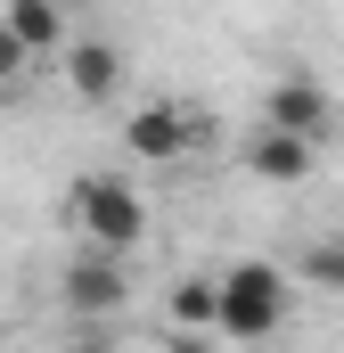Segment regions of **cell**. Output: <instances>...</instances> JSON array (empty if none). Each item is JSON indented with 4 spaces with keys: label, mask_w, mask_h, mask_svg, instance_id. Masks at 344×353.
Returning a JSON list of instances; mask_svg holds the SVG:
<instances>
[{
    "label": "cell",
    "mask_w": 344,
    "mask_h": 353,
    "mask_svg": "<svg viewBox=\"0 0 344 353\" xmlns=\"http://www.w3.org/2000/svg\"><path fill=\"white\" fill-rule=\"evenodd\" d=\"M66 222L83 230L98 255H131L140 239H148V205H140V189L115 173H90L74 181V197H66Z\"/></svg>",
    "instance_id": "obj_1"
},
{
    "label": "cell",
    "mask_w": 344,
    "mask_h": 353,
    "mask_svg": "<svg viewBox=\"0 0 344 353\" xmlns=\"http://www.w3.org/2000/svg\"><path fill=\"white\" fill-rule=\"evenodd\" d=\"M287 296H295V279H287L279 263H230L222 271V337H238V345L279 337Z\"/></svg>",
    "instance_id": "obj_2"
},
{
    "label": "cell",
    "mask_w": 344,
    "mask_h": 353,
    "mask_svg": "<svg viewBox=\"0 0 344 353\" xmlns=\"http://www.w3.org/2000/svg\"><path fill=\"white\" fill-rule=\"evenodd\" d=\"M262 123H279V132H303V140H328V123H336V99L320 74H279V83L262 90Z\"/></svg>",
    "instance_id": "obj_3"
},
{
    "label": "cell",
    "mask_w": 344,
    "mask_h": 353,
    "mask_svg": "<svg viewBox=\"0 0 344 353\" xmlns=\"http://www.w3.org/2000/svg\"><path fill=\"white\" fill-rule=\"evenodd\" d=\"M205 140V123L189 115V107H172V99H148L131 123H123V148L131 157H148V165H172V157H189Z\"/></svg>",
    "instance_id": "obj_4"
},
{
    "label": "cell",
    "mask_w": 344,
    "mask_h": 353,
    "mask_svg": "<svg viewBox=\"0 0 344 353\" xmlns=\"http://www.w3.org/2000/svg\"><path fill=\"white\" fill-rule=\"evenodd\" d=\"M238 165L255 181H279V189H303V181L320 173V140H303V132H279V123H262L255 140L238 148Z\"/></svg>",
    "instance_id": "obj_5"
},
{
    "label": "cell",
    "mask_w": 344,
    "mask_h": 353,
    "mask_svg": "<svg viewBox=\"0 0 344 353\" xmlns=\"http://www.w3.org/2000/svg\"><path fill=\"white\" fill-rule=\"evenodd\" d=\"M66 304L83 312V321H115L123 304H131V279H123V255H74L66 263Z\"/></svg>",
    "instance_id": "obj_6"
},
{
    "label": "cell",
    "mask_w": 344,
    "mask_h": 353,
    "mask_svg": "<svg viewBox=\"0 0 344 353\" xmlns=\"http://www.w3.org/2000/svg\"><path fill=\"white\" fill-rule=\"evenodd\" d=\"M66 90H74L83 107H107V99L123 90V50H115L107 33H90V41H66Z\"/></svg>",
    "instance_id": "obj_7"
},
{
    "label": "cell",
    "mask_w": 344,
    "mask_h": 353,
    "mask_svg": "<svg viewBox=\"0 0 344 353\" xmlns=\"http://www.w3.org/2000/svg\"><path fill=\"white\" fill-rule=\"evenodd\" d=\"M0 17H8V33H17V41H25L33 58L66 50V8H58V0H8Z\"/></svg>",
    "instance_id": "obj_8"
},
{
    "label": "cell",
    "mask_w": 344,
    "mask_h": 353,
    "mask_svg": "<svg viewBox=\"0 0 344 353\" xmlns=\"http://www.w3.org/2000/svg\"><path fill=\"white\" fill-rule=\"evenodd\" d=\"M172 329H189V337H205V329H222V271L205 279H172Z\"/></svg>",
    "instance_id": "obj_9"
},
{
    "label": "cell",
    "mask_w": 344,
    "mask_h": 353,
    "mask_svg": "<svg viewBox=\"0 0 344 353\" xmlns=\"http://www.w3.org/2000/svg\"><path fill=\"white\" fill-rule=\"evenodd\" d=\"M303 288L344 296V239H312V247H303Z\"/></svg>",
    "instance_id": "obj_10"
},
{
    "label": "cell",
    "mask_w": 344,
    "mask_h": 353,
    "mask_svg": "<svg viewBox=\"0 0 344 353\" xmlns=\"http://www.w3.org/2000/svg\"><path fill=\"white\" fill-rule=\"evenodd\" d=\"M25 74H33V50H25V41L8 33V17H0V90H17Z\"/></svg>",
    "instance_id": "obj_11"
},
{
    "label": "cell",
    "mask_w": 344,
    "mask_h": 353,
    "mask_svg": "<svg viewBox=\"0 0 344 353\" xmlns=\"http://www.w3.org/2000/svg\"><path fill=\"white\" fill-rule=\"evenodd\" d=\"M172 353H205V337H189V329H180V337H172Z\"/></svg>",
    "instance_id": "obj_12"
},
{
    "label": "cell",
    "mask_w": 344,
    "mask_h": 353,
    "mask_svg": "<svg viewBox=\"0 0 344 353\" xmlns=\"http://www.w3.org/2000/svg\"><path fill=\"white\" fill-rule=\"evenodd\" d=\"M74 353H115V345H107V337H83V345H74Z\"/></svg>",
    "instance_id": "obj_13"
}]
</instances>
